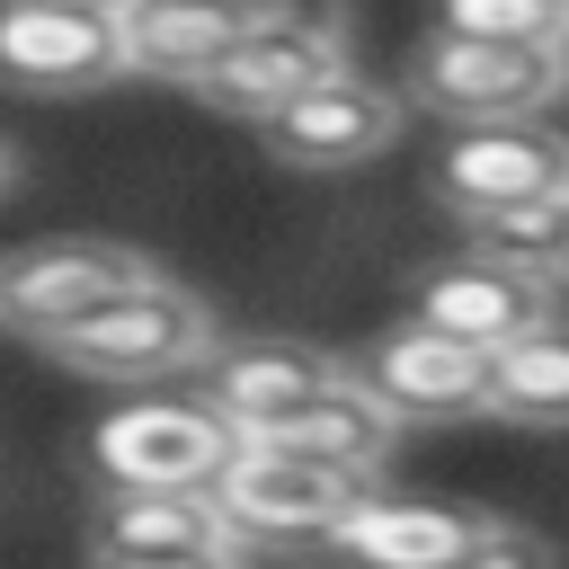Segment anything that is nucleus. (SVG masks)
<instances>
[{
	"mask_svg": "<svg viewBox=\"0 0 569 569\" xmlns=\"http://www.w3.org/2000/svg\"><path fill=\"white\" fill-rule=\"evenodd\" d=\"M329 71H347V18L320 9V0H258V9L240 18V36H231L187 89H196L213 116L258 124V116H276L284 98H302L311 80H329Z\"/></svg>",
	"mask_w": 569,
	"mask_h": 569,
	"instance_id": "f257e3e1",
	"label": "nucleus"
},
{
	"mask_svg": "<svg viewBox=\"0 0 569 569\" xmlns=\"http://www.w3.org/2000/svg\"><path fill=\"white\" fill-rule=\"evenodd\" d=\"M409 98L445 124H507L569 98V44H516V36H453L436 27L409 53Z\"/></svg>",
	"mask_w": 569,
	"mask_h": 569,
	"instance_id": "f03ea898",
	"label": "nucleus"
},
{
	"mask_svg": "<svg viewBox=\"0 0 569 569\" xmlns=\"http://www.w3.org/2000/svg\"><path fill=\"white\" fill-rule=\"evenodd\" d=\"M365 498H373V471H338L258 436H240V453L213 471V507L231 516L240 542H329Z\"/></svg>",
	"mask_w": 569,
	"mask_h": 569,
	"instance_id": "7ed1b4c3",
	"label": "nucleus"
},
{
	"mask_svg": "<svg viewBox=\"0 0 569 569\" xmlns=\"http://www.w3.org/2000/svg\"><path fill=\"white\" fill-rule=\"evenodd\" d=\"M231 453H240V427L187 391H142V400L107 409L89 436V462L107 489H213V471Z\"/></svg>",
	"mask_w": 569,
	"mask_h": 569,
	"instance_id": "20e7f679",
	"label": "nucleus"
},
{
	"mask_svg": "<svg viewBox=\"0 0 569 569\" xmlns=\"http://www.w3.org/2000/svg\"><path fill=\"white\" fill-rule=\"evenodd\" d=\"M44 347H53L71 373H89V382H160V373H187V365L213 356V311H204L187 284L151 276V284H133L124 302L89 311L80 329H62V338H44Z\"/></svg>",
	"mask_w": 569,
	"mask_h": 569,
	"instance_id": "39448f33",
	"label": "nucleus"
},
{
	"mask_svg": "<svg viewBox=\"0 0 569 569\" xmlns=\"http://www.w3.org/2000/svg\"><path fill=\"white\" fill-rule=\"evenodd\" d=\"M151 276L160 267L142 249H124V240H89V231L80 240H27V249L0 258V320L27 329V338H62L89 311H107L133 284H151Z\"/></svg>",
	"mask_w": 569,
	"mask_h": 569,
	"instance_id": "423d86ee",
	"label": "nucleus"
},
{
	"mask_svg": "<svg viewBox=\"0 0 569 569\" xmlns=\"http://www.w3.org/2000/svg\"><path fill=\"white\" fill-rule=\"evenodd\" d=\"M400 427H445V418H489V347L445 338L427 320L382 329L356 365H347Z\"/></svg>",
	"mask_w": 569,
	"mask_h": 569,
	"instance_id": "0eeeda50",
	"label": "nucleus"
},
{
	"mask_svg": "<svg viewBox=\"0 0 569 569\" xmlns=\"http://www.w3.org/2000/svg\"><path fill=\"white\" fill-rule=\"evenodd\" d=\"M436 196L453 213H507V204H542L569 196V133L542 116H507V124H453L445 160H436Z\"/></svg>",
	"mask_w": 569,
	"mask_h": 569,
	"instance_id": "6e6552de",
	"label": "nucleus"
},
{
	"mask_svg": "<svg viewBox=\"0 0 569 569\" xmlns=\"http://www.w3.org/2000/svg\"><path fill=\"white\" fill-rule=\"evenodd\" d=\"M400 89L365 80V71H329L311 80L302 98H284L276 116H258V142L284 160V169H356L373 151L400 142Z\"/></svg>",
	"mask_w": 569,
	"mask_h": 569,
	"instance_id": "1a4fd4ad",
	"label": "nucleus"
},
{
	"mask_svg": "<svg viewBox=\"0 0 569 569\" xmlns=\"http://www.w3.org/2000/svg\"><path fill=\"white\" fill-rule=\"evenodd\" d=\"M107 80H133L116 18L53 9V0H0V89L71 98V89H107Z\"/></svg>",
	"mask_w": 569,
	"mask_h": 569,
	"instance_id": "9d476101",
	"label": "nucleus"
},
{
	"mask_svg": "<svg viewBox=\"0 0 569 569\" xmlns=\"http://www.w3.org/2000/svg\"><path fill=\"white\" fill-rule=\"evenodd\" d=\"M409 320H427L445 338H471V347H507L533 320H551V276H525V267H498V258L462 249V258H445V267L418 276Z\"/></svg>",
	"mask_w": 569,
	"mask_h": 569,
	"instance_id": "9b49d317",
	"label": "nucleus"
},
{
	"mask_svg": "<svg viewBox=\"0 0 569 569\" xmlns=\"http://www.w3.org/2000/svg\"><path fill=\"white\" fill-rule=\"evenodd\" d=\"M338 373H347V365L320 356V347H302V338H249V347H213V356H204V400H213L240 436H258V427L293 418L302 400H320Z\"/></svg>",
	"mask_w": 569,
	"mask_h": 569,
	"instance_id": "f8f14e48",
	"label": "nucleus"
},
{
	"mask_svg": "<svg viewBox=\"0 0 569 569\" xmlns=\"http://www.w3.org/2000/svg\"><path fill=\"white\" fill-rule=\"evenodd\" d=\"M462 533H471V507H445V498H365L329 533V551H338V569H453Z\"/></svg>",
	"mask_w": 569,
	"mask_h": 569,
	"instance_id": "ddd939ff",
	"label": "nucleus"
},
{
	"mask_svg": "<svg viewBox=\"0 0 569 569\" xmlns=\"http://www.w3.org/2000/svg\"><path fill=\"white\" fill-rule=\"evenodd\" d=\"M89 551H240L213 489H107L89 516Z\"/></svg>",
	"mask_w": 569,
	"mask_h": 569,
	"instance_id": "4468645a",
	"label": "nucleus"
},
{
	"mask_svg": "<svg viewBox=\"0 0 569 569\" xmlns=\"http://www.w3.org/2000/svg\"><path fill=\"white\" fill-rule=\"evenodd\" d=\"M258 0H124L116 36H124V71L142 80H196L249 18Z\"/></svg>",
	"mask_w": 569,
	"mask_h": 569,
	"instance_id": "2eb2a0df",
	"label": "nucleus"
},
{
	"mask_svg": "<svg viewBox=\"0 0 569 569\" xmlns=\"http://www.w3.org/2000/svg\"><path fill=\"white\" fill-rule=\"evenodd\" d=\"M391 436H400V418L356 382V373H338L320 400H302L293 418H276V427H258V445H284V453H311V462H338V471H382L391 462Z\"/></svg>",
	"mask_w": 569,
	"mask_h": 569,
	"instance_id": "dca6fc26",
	"label": "nucleus"
},
{
	"mask_svg": "<svg viewBox=\"0 0 569 569\" xmlns=\"http://www.w3.org/2000/svg\"><path fill=\"white\" fill-rule=\"evenodd\" d=\"M489 418L507 427H569V320H533L525 338L489 347Z\"/></svg>",
	"mask_w": 569,
	"mask_h": 569,
	"instance_id": "f3484780",
	"label": "nucleus"
},
{
	"mask_svg": "<svg viewBox=\"0 0 569 569\" xmlns=\"http://www.w3.org/2000/svg\"><path fill=\"white\" fill-rule=\"evenodd\" d=\"M560 240H569V196L507 204V213H462V249H480L498 267H525V276H551V284H560Z\"/></svg>",
	"mask_w": 569,
	"mask_h": 569,
	"instance_id": "a211bd4d",
	"label": "nucleus"
},
{
	"mask_svg": "<svg viewBox=\"0 0 569 569\" xmlns=\"http://www.w3.org/2000/svg\"><path fill=\"white\" fill-rule=\"evenodd\" d=\"M436 27H453V36H516V44H569L560 0H445Z\"/></svg>",
	"mask_w": 569,
	"mask_h": 569,
	"instance_id": "6ab92c4d",
	"label": "nucleus"
},
{
	"mask_svg": "<svg viewBox=\"0 0 569 569\" xmlns=\"http://www.w3.org/2000/svg\"><path fill=\"white\" fill-rule=\"evenodd\" d=\"M453 569H560V551H551V533H533L516 516H471Z\"/></svg>",
	"mask_w": 569,
	"mask_h": 569,
	"instance_id": "aec40b11",
	"label": "nucleus"
},
{
	"mask_svg": "<svg viewBox=\"0 0 569 569\" xmlns=\"http://www.w3.org/2000/svg\"><path fill=\"white\" fill-rule=\"evenodd\" d=\"M89 569H249L240 551H89Z\"/></svg>",
	"mask_w": 569,
	"mask_h": 569,
	"instance_id": "412c9836",
	"label": "nucleus"
},
{
	"mask_svg": "<svg viewBox=\"0 0 569 569\" xmlns=\"http://www.w3.org/2000/svg\"><path fill=\"white\" fill-rule=\"evenodd\" d=\"M53 9H98V18H124V0H53Z\"/></svg>",
	"mask_w": 569,
	"mask_h": 569,
	"instance_id": "4be33fe9",
	"label": "nucleus"
},
{
	"mask_svg": "<svg viewBox=\"0 0 569 569\" xmlns=\"http://www.w3.org/2000/svg\"><path fill=\"white\" fill-rule=\"evenodd\" d=\"M18 187V142H0V196Z\"/></svg>",
	"mask_w": 569,
	"mask_h": 569,
	"instance_id": "5701e85b",
	"label": "nucleus"
},
{
	"mask_svg": "<svg viewBox=\"0 0 569 569\" xmlns=\"http://www.w3.org/2000/svg\"><path fill=\"white\" fill-rule=\"evenodd\" d=\"M560 276H569V240H560Z\"/></svg>",
	"mask_w": 569,
	"mask_h": 569,
	"instance_id": "b1692460",
	"label": "nucleus"
},
{
	"mask_svg": "<svg viewBox=\"0 0 569 569\" xmlns=\"http://www.w3.org/2000/svg\"><path fill=\"white\" fill-rule=\"evenodd\" d=\"M560 18H569V0H560Z\"/></svg>",
	"mask_w": 569,
	"mask_h": 569,
	"instance_id": "393cba45",
	"label": "nucleus"
}]
</instances>
